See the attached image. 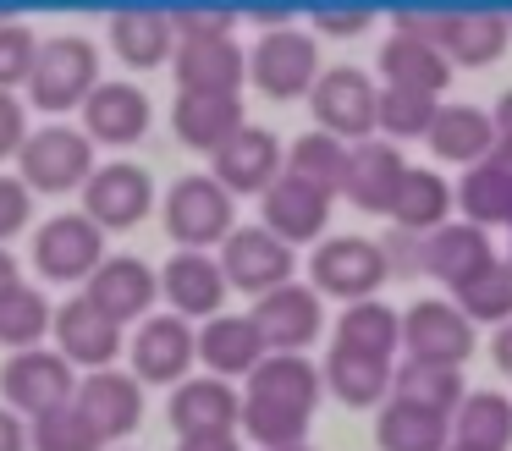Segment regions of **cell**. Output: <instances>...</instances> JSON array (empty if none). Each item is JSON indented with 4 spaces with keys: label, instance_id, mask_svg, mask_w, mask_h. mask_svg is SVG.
<instances>
[{
    "label": "cell",
    "instance_id": "cell-6",
    "mask_svg": "<svg viewBox=\"0 0 512 451\" xmlns=\"http://www.w3.org/2000/svg\"><path fill=\"white\" fill-rule=\"evenodd\" d=\"M248 77H254L270 99L314 94V83H320V44L298 28H270L265 39L254 44V55H248Z\"/></svg>",
    "mask_w": 512,
    "mask_h": 451
},
{
    "label": "cell",
    "instance_id": "cell-31",
    "mask_svg": "<svg viewBox=\"0 0 512 451\" xmlns=\"http://www.w3.org/2000/svg\"><path fill=\"white\" fill-rule=\"evenodd\" d=\"M507 17L501 11H446L441 22V50L446 61L463 66H490L501 50H507Z\"/></svg>",
    "mask_w": 512,
    "mask_h": 451
},
{
    "label": "cell",
    "instance_id": "cell-5",
    "mask_svg": "<svg viewBox=\"0 0 512 451\" xmlns=\"http://www.w3.org/2000/svg\"><path fill=\"white\" fill-rule=\"evenodd\" d=\"M166 231L182 242L188 253H204L210 242L232 237V193L215 176H182L166 193Z\"/></svg>",
    "mask_w": 512,
    "mask_h": 451
},
{
    "label": "cell",
    "instance_id": "cell-26",
    "mask_svg": "<svg viewBox=\"0 0 512 451\" xmlns=\"http://www.w3.org/2000/svg\"><path fill=\"white\" fill-rule=\"evenodd\" d=\"M320 385L325 374L314 369L303 352H270L254 374H248V396L254 402H276V407H292V413H309L320 407Z\"/></svg>",
    "mask_w": 512,
    "mask_h": 451
},
{
    "label": "cell",
    "instance_id": "cell-42",
    "mask_svg": "<svg viewBox=\"0 0 512 451\" xmlns=\"http://www.w3.org/2000/svg\"><path fill=\"white\" fill-rule=\"evenodd\" d=\"M28 446L34 451H105V440L94 435V424L72 402V407H56V413L34 418L28 424Z\"/></svg>",
    "mask_w": 512,
    "mask_h": 451
},
{
    "label": "cell",
    "instance_id": "cell-3",
    "mask_svg": "<svg viewBox=\"0 0 512 451\" xmlns=\"http://www.w3.org/2000/svg\"><path fill=\"white\" fill-rule=\"evenodd\" d=\"M0 396H6L12 413L45 418V413H56V407L78 402V369H72L61 352H45V347L12 352L6 369H0Z\"/></svg>",
    "mask_w": 512,
    "mask_h": 451
},
{
    "label": "cell",
    "instance_id": "cell-46",
    "mask_svg": "<svg viewBox=\"0 0 512 451\" xmlns=\"http://www.w3.org/2000/svg\"><path fill=\"white\" fill-rule=\"evenodd\" d=\"M34 220V193L23 187V176H0V242Z\"/></svg>",
    "mask_w": 512,
    "mask_h": 451
},
{
    "label": "cell",
    "instance_id": "cell-13",
    "mask_svg": "<svg viewBox=\"0 0 512 451\" xmlns=\"http://www.w3.org/2000/svg\"><path fill=\"white\" fill-rule=\"evenodd\" d=\"M199 358V336L177 314H149L133 336V374L149 385H182V374Z\"/></svg>",
    "mask_w": 512,
    "mask_h": 451
},
{
    "label": "cell",
    "instance_id": "cell-20",
    "mask_svg": "<svg viewBox=\"0 0 512 451\" xmlns=\"http://www.w3.org/2000/svg\"><path fill=\"white\" fill-rule=\"evenodd\" d=\"M78 413L94 424L100 440H122V435H133L138 418H144V391H138L133 374L100 369L78 385Z\"/></svg>",
    "mask_w": 512,
    "mask_h": 451
},
{
    "label": "cell",
    "instance_id": "cell-17",
    "mask_svg": "<svg viewBox=\"0 0 512 451\" xmlns=\"http://www.w3.org/2000/svg\"><path fill=\"white\" fill-rule=\"evenodd\" d=\"M210 160H215L210 176L226 193H270L276 176H281V143H276V132H265V127H243L232 143H221Z\"/></svg>",
    "mask_w": 512,
    "mask_h": 451
},
{
    "label": "cell",
    "instance_id": "cell-45",
    "mask_svg": "<svg viewBox=\"0 0 512 451\" xmlns=\"http://www.w3.org/2000/svg\"><path fill=\"white\" fill-rule=\"evenodd\" d=\"M34 61H39V39H34V33H28L23 22H0V94L28 88Z\"/></svg>",
    "mask_w": 512,
    "mask_h": 451
},
{
    "label": "cell",
    "instance_id": "cell-12",
    "mask_svg": "<svg viewBox=\"0 0 512 451\" xmlns=\"http://www.w3.org/2000/svg\"><path fill=\"white\" fill-rule=\"evenodd\" d=\"M56 352L72 363V369H111L116 352H122V325H116L105 308H94L89 297H67V303L56 308Z\"/></svg>",
    "mask_w": 512,
    "mask_h": 451
},
{
    "label": "cell",
    "instance_id": "cell-48",
    "mask_svg": "<svg viewBox=\"0 0 512 451\" xmlns=\"http://www.w3.org/2000/svg\"><path fill=\"white\" fill-rule=\"evenodd\" d=\"M0 451H34V446H28L23 413H12V407H0Z\"/></svg>",
    "mask_w": 512,
    "mask_h": 451
},
{
    "label": "cell",
    "instance_id": "cell-19",
    "mask_svg": "<svg viewBox=\"0 0 512 451\" xmlns=\"http://www.w3.org/2000/svg\"><path fill=\"white\" fill-rule=\"evenodd\" d=\"M485 264H496V253H490V231L474 226V220H446V226L430 231L424 248H419V270H430L435 281H446L452 292L468 275L485 270Z\"/></svg>",
    "mask_w": 512,
    "mask_h": 451
},
{
    "label": "cell",
    "instance_id": "cell-44",
    "mask_svg": "<svg viewBox=\"0 0 512 451\" xmlns=\"http://www.w3.org/2000/svg\"><path fill=\"white\" fill-rule=\"evenodd\" d=\"M435 99L430 94H408V88H380V105H375V127L391 132V138H430V121H435Z\"/></svg>",
    "mask_w": 512,
    "mask_h": 451
},
{
    "label": "cell",
    "instance_id": "cell-10",
    "mask_svg": "<svg viewBox=\"0 0 512 451\" xmlns=\"http://www.w3.org/2000/svg\"><path fill=\"white\" fill-rule=\"evenodd\" d=\"M221 275L237 292H276V286H292V248L281 237H270L265 226H243L221 242Z\"/></svg>",
    "mask_w": 512,
    "mask_h": 451
},
{
    "label": "cell",
    "instance_id": "cell-8",
    "mask_svg": "<svg viewBox=\"0 0 512 451\" xmlns=\"http://www.w3.org/2000/svg\"><path fill=\"white\" fill-rule=\"evenodd\" d=\"M34 264L45 281H89L105 264V231L89 215H50L34 231Z\"/></svg>",
    "mask_w": 512,
    "mask_h": 451
},
{
    "label": "cell",
    "instance_id": "cell-49",
    "mask_svg": "<svg viewBox=\"0 0 512 451\" xmlns=\"http://www.w3.org/2000/svg\"><path fill=\"white\" fill-rule=\"evenodd\" d=\"M314 28H325V33H358V28H369V11H320V17H314Z\"/></svg>",
    "mask_w": 512,
    "mask_h": 451
},
{
    "label": "cell",
    "instance_id": "cell-15",
    "mask_svg": "<svg viewBox=\"0 0 512 451\" xmlns=\"http://www.w3.org/2000/svg\"><path fill=\"white\" fill-rule=\"evenodd\" d=\"M248 77V55L232 33L177 39V83L182 94H237Z\"/></svg>",
    "mask_w": 512,
    "mask_h": 451
},
{
    "label": "cell",
    "instance_id": "cell-25",
    "mask_svg": "<svg viewBox=\"0 0 512 451\" xmlns=\"http://www.w3.org/2000/svg\"><path fill=\"white\" fill-rule=\"evenodd\" d=\"M171 127H177V138L188 143V149L215 154L221 143H232L237 132L248 127L243 99L237 94H177V105H171Z\"/></svg>",
    "mask_w": 512,
    "mask_h": 451
},
{
    "label": "cell",
    "instance_id": "cell-39",
    "mask_svg": "<svg viewBox=\"0 0 512 451\" xmlns=\"http://www.w3.org/2000/svg\"><path fill=\"white\" fill-rule=\"evenodd\" d=\"M452 440L463 446H485V451H507L512 440V402L496 391H474L463 396V407L452 413Z\"/></svg>",
    "mask_w": 512,
    "mask_h": 451
},
{
    "label": "cell",
    "instance_id": "cell-50",
    "mask_svg": "<svg viewBox=\"0 0 512 451\" xmlns=\"http://www.w3.org/2000/svg\"><path fill=\"white\" fill-rule=\"evenodd\" d=\"M177 451H243V446H237V435H188L177 440Z\"/></svg>",
    "mask_w": 512,
    "mask_h": 451
},
{
    "label": "cell",
    "instance_id": "cell-27",
    "mask_svg": "<svg viewBox=\"0 0 512 451\" xmlns=\"http://www.w3.org/2000/svg\"><path fill=\"white\" fill-rule=\"evenodd\" d=\"M83 132L89 143H138L149 132V94L133 83H100L83 105Z\"/></svg>",
    "mask_w": 512,
    "mask_h": 451
},
{
    "label": "cell",
    "instance_id": "cell-21",
    "mask_svg": "<svg viewBox=\"0 0 512 451\" xmlns=\"http://www.w3.org/2000/svg\"><path fill=\"white\" fill-rule=\"evenodd\" d=\"M171 424L177 435H232L243 424V396L232 391L226 380L204 374V380H182L177 396H171Z\"/></svg>",
    "mask_w": 512,
    "mask_h": 451
},
{
    "label": "cell",
    "instance_id": "cell-38",
    "mask_svg": "<svg viewBox=\"0 0 512 451\" xmlns=\"http://www.w3.org/2000/svg\"><path fill=\"white\" fill-rule=\"evenodd\" d=\"M446 209H452V187H446L435 171L408 165L402 193H397V204H391V220H397L402 231H441L446 226Z\"/></svg>",
    "mask_w": 512,
    "mask_h": 451
},
{
    "label": "cell",
    "instance_id": "cell-2",
    "mask_svg": "<svg viewBox=\"0 0 512 451\" xmlns=\"http://www.w3.org/2000/svg\"><path fill=\"white\" fill-rule=\"evenodd\" d=\"M17 171H23L28 193H72V187H89L94 165V143L78 127H39L28 132L23 154H17Z\"/></svg>",
    "mask_w": 512,
    "mask_h": 451
},
{
    "label": "cell",
    "instance_id": "cell-36",
    "mask_svg": "<svg viewBox=\"0 0 512 451\" xmlns=\"http://www.w3.org/2000/svg\"><path fill=\"white\" fill-rule=\"evenodd\" d=\"M452 446V424L441 413H424L413 402L391 396L380 413V451H446Z\"/></svg>",
    "mask_w": 512,
    "mask_h": 451
},
{
    "label": "cell",
    "instance_id": "cell-7",
    "mask_svg": "<svg viewBox=\"0 0 512 451\" xmlns=\"http://www.w3.org/2000/svg\"><path fill=\"white\" fill-rule=\"evenodd\" d=\"M309 105H314L320 132H331V138H342V143H369L380 94L358 66H331V72H320Z\"/></svg>",
    "mask_w": 512,
    "mask_h": 451
},
{
    "label": "cell",
    "instance_id": "cell-30",
    "mask_svg": "<svg viewBox=\"0 0 512 451\" xmlns=\"http://www.w3.org/2000/svg\"><path fill=\"white\" fill-rule=\"evenodd\" d=\"M496 121L485 116L479 105H441L430 121V149L452 165H479L496 154Z\"/></svg>",
    "mask_w": 512,
    "mask_h": 451
},
{
    "label": "cell",
    "instance_id": "cell-35",
    "mask_svg": "<svg viewBox=\"0 0 512 451\" xmlns=\"http://www.w3.org/2000/svg\"><path fill=\"white\" fill-rule=\"evenodd\" d=\"M391 391H397V402H413V407H424V413L452 418L457 407H463V374L446 369V363H413L408 358L391 374Z\"/></svg>",
    "mask_w": 512,
    "mask_h": 451
},
{
    "label": "cell",
    "instance_id": "cell-37",
    "mask_svg": "<svg viewBox=\"0 0 512 451\" xmlns=\"http://www.w3.org/2000/svg\"><path fill=\"white\" fill-rule=\"evenodd\" d=\"M347 154L353 149H347L342 138H331V132H303L287 149V176H298V182L320 187V193L331 198V193H342V182H347Z\"/></svg>",
    "mask_w": 512,
    "mask_h": 451
},
{
    "label": "cell",
    "instance_id": "cell-55",
    "mask_svg": "<svg viewBox=\"0 0 512 451\" xmlns=\"http://www.w3.org/2000/svg\"><path fill=\"white\" fill-rule=\"evenodd\" d=\"M281 451H314V446H281Z\"/></svg>",
    "mask_w": 512,
    "mask_h": 451
},
{
    "label": "cell",
    "instance_id": "cell-4",
    "mask_svg": "<svg viewBox=\"0 0 512 451\" xmlns=\"http://www.w3.org/2000/svg\"><path fill=\"white\" fill-rule=\"evenodd\" d=\"M309 275H314V292L347 297V303H369L380 292V281L391 275V259L369 237H331L314 248Z\"/></svg>",
    "mask_w": 512,
    "mask_h": 451
},
{
    "label": "cell",
    "instance_id": "cell-54",
    "mask_svg": "<svg viewBox=\"0 0 512 451\" xmlns=\"http://www.w3.org/2000/svg\"><path fill=\"white\" fill-rule=\"evenodd\" d=\"M446 451H485V446H463V440H452V446H446Z\"/></svg>",
    "mask_w": 512,
    "mask_h": 451
},
{
    "label": "cell",
    "instance_id": "cell-43",
    "mask_svg": "<svg viewBox=\"0 0 512 451\" xmlns=\"http://www.w3.org/2000/svg\"><path fill=\"white\" fill-rule=\"evenodd\" d=\"M243 429H248V440H259L265 451L303 446V435H309V413H292V407H276V402H254V396H243Z\"/></svg>",
    "mask_w": 512,
    "mask_h": 451
},
{
    "label": "cell",
    "instance_id": "cell-22",
    "mask_svg": "<svg viewBox=\"0 0 512 451\" xmlns=\"http://www.w3.org/2000/svg\"><path fill=\"white\" fill-rule=\"evenodd\" d=\"M402 176H408V165H402L397 143H353V154H347V182L342 193L353 198L358 209H369V215H391V204H397L402 193Z\"/></svg>",
    "mask_w": 512,
    "mask_h": 451
},
{
    "label": "cell",
    "instance_id": "cell-41",
    "mask_svg": "<svg viewBox=\"0 0 512 451\" xmlns=\"http://www.w3.org/2000/svg\"><path fill=\"white\" fill-rule=\"evenodd\" d=\"M457 308H463V319L474 325V319H490V325H501L507 319L512 325V264H485L479 275H468L463 286H457Z\"/></svg>",
    "mask_w": 512,
    "mask_h": 451
},
{
    "label": "cell",
    "instance_id": "cell-53",
    "mask_svg": "<svg viewBox=\"0 0 512 451\" xmlns=\"http://www.w3.org/2000/svg\"><path fill=\"white\" fill-rule=\"evenodd\" d=\"M490 352H496V369H501V374H512V325H501V330H496V347H490Z\"/></svg>",
    "mask_w": 512,
    "mask_h": 451
},
{
    "label": "cell",
    "instance_id": "cell-47",
    "mask_svg": "<svg viewBox=\"0 0 512 451\" xmlns=\"http://www.w3.org/2000/svg\"><path fill=\"white\" fill-rule=\"evenodd\" d=\"M28 143V110L17 94H0V160H12V154H23Z\"/></svg>",
    "mask_w": 512,
    "mask_h": 451
},
{
    "label": "cell",
    "instance_id": "cell-28",
    "mask_svg": "<svg viewBox=\"0 0 512 451\" xmlns=\"http://www.w3.org/2000/svg\"><path fill=\"white\" fill-rule=\"evenodd\" d=\"M457 204L474 226H512V143H496V154L463 171Z\"/></svg>",
    "mask_w": 512,
    "mask_h": 451
},
{
    "label": "cell",
    "instance_id": "cell-14",
    "mask_svg": "<svg viewBox=\"0 0 512 451\" xmlns=\"http://www.w3.org/2000/svg\"><path fill=\"white\" fill-rule=\"evenodd\" d=\"M248 319L259 325V336H265L270 352H298V347H309V341L320 336V325H325L320 292H314V286H298V281L265 292Z\"/></svg>",
    "mask_w": 512,
    "mask_h": 451
},
{
    "label": "cell",
    "instance_id": "cell-32",
    "mask_svg": "<svg viewBox=\"0 0 512 451\" xmlns=\"http://www.w3.org/2000/svg\"><path fill=\"white\" fill-rule=\"evenodd\" d=\"M111 44L116 55H122L127 66H160L171 61V50H177V22L166 17V11H116L111 17Z\"/></svg>",
    "mask_w": 512,
    "mask_h": 451
},
{
    "label": "cell",
    "instance_id": "cell-56",
    "mask_svg": "<svg viewBox=\"0 0 512 451\" xmlns=\"http://www.w3.org/2000/svg\"><path fill=\"white\" fill-rule=\"evenodd\" d=\"M507 28H512V17H507Z\"/></svg>",
    "mask_w": 512,
    "mask_h": 451
},
{
    "label": "cell",
    "instance_id": "cell-29",
    "mask_svg": "<svg viewBox=\"0 0 512 451\" xmlns=\"http://www.w3.org/2000/svg\"><path fill=\"white\" fill-rule=\"evenodd\" d=\"M380 72H386V88H408V94H430V99L452 83V61H446L441 44L408 39V33H391L386 39Z\"/></svg>",
    "mask_w": 512,
    "mask_h": 451
},
{
    "label": "cell",
    "instance_id": "cell-33",
    "mask_svg": "<svg viewBox=\"0 0 512 451\" xmlns=\"http://www.w3.org/2000/svg\"><path fill=\"white\" fill-rule=\"evenodd\" d=\"M325 385H331L336 402L347 407H369L380 402V396L391 391V363L386 358H369V352H347V347H331V358H325Z\"/></svg>",
    "mask_w": 512,
    "mask_h": 451
},
{
    "label": "cell",
    "instance_id": "cell-51",
    "mask_svg": "<svg viewBox=\"0 0 512 451\" xmlns=\"http://www.w3.org/2000/svg\"><path fill=\"white\" fill-rule=\"evenodd\" d=\"M12 286H23V264H17L6 248H0V297L12 292Z\"/></svg>",
    "mask_w": 512,
    "mask_h": 451
},
{
    "label": "cell",
    "instance_id": "cell-11",
    "mask_svg": "<svg viewBox=\"0 0 512 451\" xmlns=\"http://www.w3.org/2000/svg\"><path fill=\"white\" fill-rule=\"evenodd\" d=\"M155 204V182H149L144 165H127V160H111L89 176L83 187V215L94 220L100 231H127L149 215Z\"/></svg>",
    "mask_w": 512,
    "mask_h": 451
},
{
    "label": "cell",
    "instance_id": "cell-16",
    "mask_svg": "<svg viewBox=\"0 0 512 451\" xmlns=\"http://www.w3.org/2000/svg\"><path fill=\"white\" fill-rule=\"evenodd\" d=\"M83 297H89L94 308H105L116 325L149 319V308H155V297H160V275L149 270L144 259H133V253H116V259H105L100 270L89 275V292Z\"/></svg>",
    "mask_w": 512,
    "mask_h": 451
},
{
    "label": "cell",
    "instance_id": "cell-1",
    "mask_svg": "<svg viewBox=\"0 0 512 451\" xmlns=\"http://www.w3.org/2000/svg\"><path fill=\"white\" fill-rule=\"evenodd\" d=\"M100 88V50L78 33H61V39H45L39 44V61H34V77H28V99L50 116L72 105H89V94Z\"/></svg>",
    "mask_w": 512,
    "mask_h": 451
},
{
    "label": "cell",
    "instance_id": "cell-40",
    "mask_svg": "<svg viewBox=\"0 0 512 451\" xmlns=\"http://www.w3.org/2000/svg\"><path fill=\"white\" fill-rule=\"evenodd\" d=\"M56 325V308L45 303V292L39 286H12V292L0 297V347H17V352H28V347H39V336Z\"/></svg>",
    "mask_w": 512,
    "mask_h": 451
},
{
    "label": "cell",
    "instance_id": "cell-23",
    "mask_svg": "<svg viewBox=\"0 0 512 451\" xmlns=\"http://www.w3.org/2000/svg\"><path fill=\"white\" fill-rule=\"evenodd\" d=\"M199 358L210 363L215 380H232V374H254L270 358V347L248 314H215L199 330Z\"/></svg>",
    "mask_w": 512,
    "mask_h": 451
},
{
    "label": "cell",
    "instance_id": "cell-9",
    "mask_svg": "<svg viewBox=\"0 0 512 451\" xmlns=\"http://www.w3.org/2000/svg\"><path fill=\"white\" fill-rule=\"evenodd\" d=\"M402 347H408L413 363H446V369H457L474 352V325L463 319L457 303L424 297V303H413L402 314Z\"/></svg>",
    "mask_w": 512,
    "mask_h": 451
},
{
    "label": "cell",
    "instance_id": "cell-34",
    "mask_svg": "<svg viewBox=\"0 0 512 451\" xmlns=\"http://www.w3.org/2000/svg\"><path fill=\"white\" fill-rule=\"evenodd\" d=\"M336 347L369 352V358H386V363H391V352L402 347V319H397V308H386L380 297L342 308V319H336Z\"/></svg>",
    "mask_w": 512,
    "mask_h": 451
},
{
    "label": "cell",
    "instance_id": "cell-18",
    "mask_svg": "<svg viewBox=\"0 0 512 451\" xmlns=\"http://www.w3.org/2000/svg\"><path fill=\"white\" fill-rule=\"evenodd\" d=\"M160 292L166 303L177 308V319H215L226 303V275H221V259L210 253H171L166 270H160Z\"/></svg>",
    "mask_w": 512,
    "mask_h": 451
},
{
    "label": "cell",
    "instance_id": "cell-24",
    "mask_svg": "<svg viewBox=\"0 0 512 451\" xmlns=\"http://www.w3.org/2000/svg\"><path fill=\"white\" fill-rule=\"evenodd\" d=\"M325 215H331V198H325L320 187L287 176V171H281L276 187L265 193V231H270V237H281L287 248H292V242H314V237H320Z\"/></svg>",
    "mask_w": 512,
    "mask_h": 451
},
{
    "label": "cell",
    "instance_id": "cell-52",
    "mask_svg": "<svg viewBox=\"0 0 512 451\" xmlns=\"http://www.w3.org/2000/svg\"><path fill=\"white\" fill-rule=\"evenodd\" d=\"M490 121H496V138H501V143H512V88L496 99V116H490Z\"/></svg>",
    "mask_w": 512,
    "mask_h": 451
}]
</instances>
